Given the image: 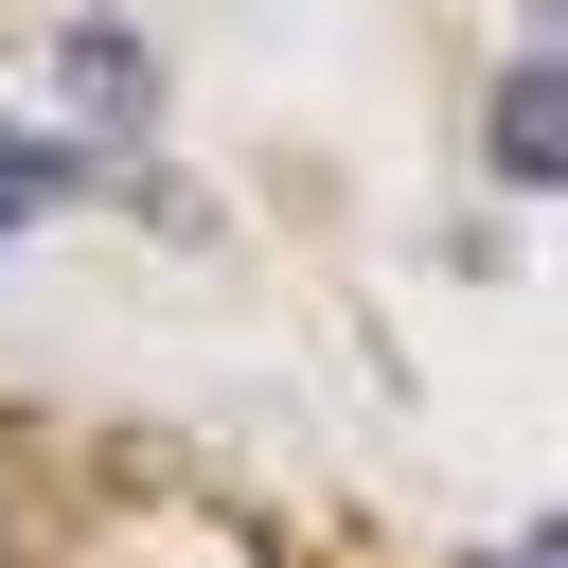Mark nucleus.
Returning <instances> with one entry per match:
<instances>
[{"mask_svg": "<svg viewBox=\"0 0 568 568\" xmlns=\"http://www.w3.org/2000/svg\"><path fill=\"white\" fill-rule=\"evenodd\" d=\"M479 142H497V178H515V195H568V53H515V71H497V106H479Z\"/></svg>", "mask_w": 568, "mask_h": 568, "instance_id": "nucleus-1", "label": "nucleus"}, {"mask_svg": "<svg viewBox=\"0 0 568 568\" xmlns=\"http://www.w3.org/2000/svg\"><path fill=\"white\" fill-rule=\"evenodd\" d=\"M71 106H106V124H142V106H160V71H142V36H106V18H89V36H71Z\"/></svg>", "mask_w": 568, "mask_h": 568, "instance_id": "nucleus-2", "label": "nucleus"}, {"mask_svg": "<svg viewBox=\"0 0 568 568\" xmlns=\"http://www.w3.org/2000/svg\"><path fill=\"white\" fill-rule=\"evenodd\" d=\"M53 195H89V160H71V142H36V124H0V231H18V213H53Z\"/></svg>", "mask_w": 568, "mask_h": 568, "instance_id": "nucleus-3", "label": "nucleus"}, {"mask_svg": "<svg viewBox=\"0 0 568 568\" xmlns=\"http://www.w3.org/2000/svg\"><path fill=\"white\" fill-rule=\"evenodd\" d=\"M550 18H568V0H550Z\"/></svg>", "mask_w": 568, "mask_h": 568, "instance_id": "nucleus-4", "label": "nucleus"}, {"mask_svg": "<svg viewBox=\"0 0 568 568\" xmlns=\"http://www.w3.org/2000/svg\"><path fill=\"white\" fill-rule=\"evenodd\" d=\"M0 550H18V532H0Z\"/></svg>", "mask_w": 568, "mask_h": 568, "instance_id": "nucleus-5", "label": "nucleus"}]
</instances>
